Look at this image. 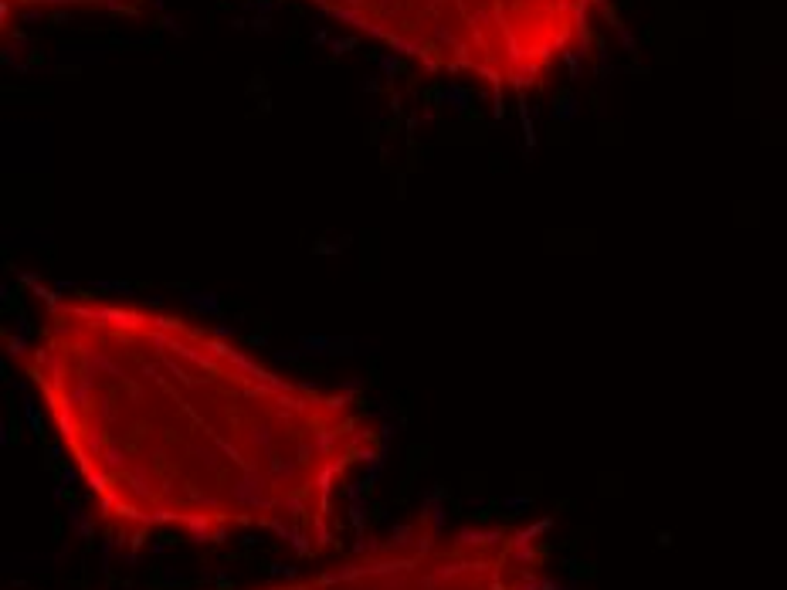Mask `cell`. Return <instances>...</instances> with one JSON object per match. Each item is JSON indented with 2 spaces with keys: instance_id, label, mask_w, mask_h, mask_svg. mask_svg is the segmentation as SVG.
<instances>
[{
  "instance_id": "6da1fadb",
  "label": "cell",
  "mask_w": 787,
  "mask_h": 590,
  "mask_svg": "<svg viewBox=\"0 0 787 590\" xmlns=\"http://www.w3.org/2000/svg\"><path fill=\"white\" fill-rule=\"evenodd\" d=\"M17 367L102 536L340 550V499L384 438L367 404L268 367L235 340L130 298L45 295Z\"/></svg>"
},
{
  "instance_id": "7a4b0ae2",
  "label": "cell",
  "mask_w": 787,
  "mask_h": 590,
  "mask_svg": "<svg viewBox=\"0 0 787 590\" xmlns=\"http://www.w3.org/2000/svg\"><path fill=\"white\" fill-rule=\"evenodd\" d=\"M424 72L526 95L584 51L601 0H306Z\"/></svg>"
},
{
  "instance_id": "3957f363",
  "label": "cell",
  "mask_w": 787,
  "mask_h": 590,
  "mask_svg": "<svg viewBox=\"0 0 787 590\" xmlns=\"http://www.w3.org/2000/svg\"><path fill=\"white\" fill-rule=\"evenodd\" d=\"M543 526H407L340 557V564L258 590H547Z\"/></svg>"
},
{
  "instance_id": "277c9868",
  "label": "cell",
  "mask_w": 787,
  "mask_h": 590,
  "mask_svg": "<svg viewBox=\"0 0 787 590\" xmlns=\"http://www.w3.org/2000/svg\"><path fill=\"white\" fill-rule=\"evenodd\" d=\"M143 0H0L3 38L27 14H54V10H92V14H136Z\"/></svg>"
}]
</instances>
